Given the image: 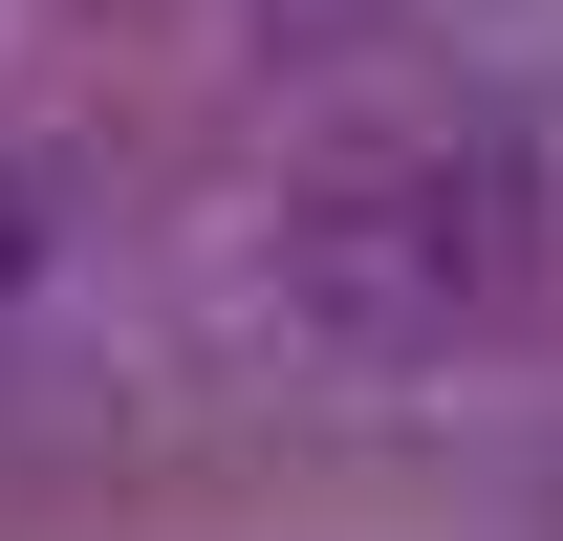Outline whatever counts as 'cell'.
Segmentation results:
<instances>
[{
    "mask_svg": "<svg viewBox=\"0 0 563 541\" xmlns=\"http://www.w3.org/2000/svg\"><path fill=\"white\" fill-rule=\"evenodd\" d=\"M22 281H44V196L0 174V303H22Z\"/></svg>",
    "mask_w": 563,
    "mask_h": 541,
    "instance_id": "7a4b0ae2",
    "label": "cell"
},
{
    "mask_svg": "<svg viewBox=\"0 0 563 541\" xmlns=\"http://www.w3.org/2000/svg\"><path fill=\"white\" fill-rule=\"evenodd\" d=\"M542 281V174H498V152H390L347 196L303 217V303L347 346H433V325H498Z\"/></svg>",
    "mask_w": 563,
    "mask_h": 541,
    "instance_id": "6da1fadb",
    "label": "cell"
}]
</instances>
